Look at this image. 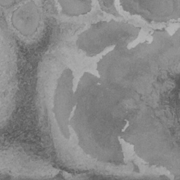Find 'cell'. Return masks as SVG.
Instances as JSON below:
<instances>
[{
	"label": "cell",
	"mask_w": 180,
	"mask_h": 180,
	"mask_svg": "<svg viewBox=\"0 0 180 180\" xmlns=\"http://www.w3.org/2000/svg\"><path fill=\"white\" fill-rule=\"evenodd\" d=\"M63 14L78 17L88 14L92 10V0H57Z\"/></svg>",
	"instance_id": "obj_1"
},
{
	"label": "cell",
	"mask_w": 180,
	"mask_h": 180,
	"mask_svg": "<svg viewBox=\"0 0 180 180\" xmlns=\"http://www.w3.org/2000/svg\"><path fill=\"white\" fill-rule=\"evenodd\" d=\"M99 6L103 12L115 17H120L115 6V0H97Z\"/></svg>",
	"instance_id": "obj_2"
},
{
	"label": "cell",
	"mask_w": 180,
	"mask_h": 180,
	"mask_svg": "<svg viewBox=\"0 0 180 180\" xmlns=\"http://www.w3.org/2000/svg\"><path fill=\"white\" fill-rule=\"evenodd\" d=\"M178 97H179V99H180V91L179 92V94H178Z\"/></svg>",
	"instance_id": "obj_3"
}]
</instances>
